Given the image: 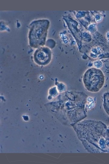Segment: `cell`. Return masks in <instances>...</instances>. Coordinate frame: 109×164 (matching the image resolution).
Listing matches in <instances>:
<instances>
[{"mask_svg":"<svg viewBox=\"0 0 109 164\" xmlns=\"http://www.w3.org/2000/svg\"><path fill=\"white\" fill-rule=\"evenodd\" d=\"M83 82L85 88L88 91L97 92L103 87L104 82V77L99 69L92 68L84 73Z\"/></svg>","mask_w":109,"mask_h":164,"instance_id":"1","label":"cell"},{"mask_svg":"<svg viewBox=\"0 0 109 164\" xmlns=\"http://www.w3.org/2000/svg\"><path fill=\"white\" fill-rule=\"evenodd\" d=\"M51 54L50 51L46 48H42L37 51L35 54L36 62L40 64H45L50 60Z\"/></svg>","mask_w":109,"mask_h":164,"instance_id":"2","label":"cell"}]
</instances>
